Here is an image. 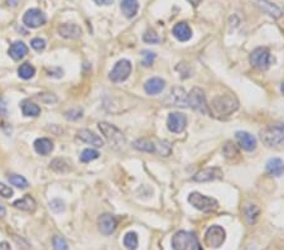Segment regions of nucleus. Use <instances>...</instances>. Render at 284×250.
<instances>
[{
	"label": "nucleus",
	"instance_id": "24",
	"mask_svg": "<svg viewBox=\"0 0 284 250\" xmlns=\"http://www.w3.org/2000/svg\"><path fill=\"white\" fill-rule=\"evenodd\" d=\"M34 151L40 155H48L53 151V142L48 138H38L33 144Z\"/></svg>",
	"mask_w": 284,
	"mask_h": 250
},
{
	"label": "nucleus",
	"instance_id": "22",
	"mask_svg": "<svg viewBox=\"0 0 284 250\" xmlns=\"http://www.w3.org/2000/svg\"><path fill=\"white\" fill-rule=\"evenodd\" d=\"M9 56L13 59L16 61H19V59L24 58L25 56L28 55V47L27 44L18 40V42H14L12 46L9 47V51H8Z\"/></svg>",
	"mask_w": 284,
	"mask_h": 250
},
{
	"label": "nucleus",
	"instance_id": "40",
	"mask_svg": "<svg viewBox=\"0 0 284 250\" xmlns=\"http://www.w3.org/2000/svg\"><path fill=\"white\" fill-rule=\"evenodd\" d=\"M65 116L68 120H77V119L82 117V110H80V109H72V110L66 113Z\"/></svg>",
	"mask_w": 284,
	"mask_h": 250
},
{
	"label": "nucleus",
	"instance_id": "3",
	"mask_svg": "<svg viewBox=\"0 0 284 250\" xmlns=\"http://www.w3.org/2000/svg\"><path fill=\"white\" fill-rule=\"evenodd\" d=\"M173 250H202L195 234L189 231H177L172 238Z\"/></svg>",
	"mask_w": 284,
	"mask_h": 250
},
{
	"label": "nucleus",
	"instance_id": "46",
	"mask_svg": "<svg viewBox=\"0 0 284 250\" xmlns=\"http://www.w3.org/2000/svg\"><path fill=\"white\" fill-rule=\"evenodd\" d=\"M19 0H8V5L10 6H17L18 5Z\"/></svg>",
	"mask_w": 284,
	"mask_h": 250
},
{
	"label": "nucleus",
	"instance_id": "4",
	"mask_svg": "<svg viewBox=\"0 0 284 250\" xmlns=\"http://www.w3.org/2000/svg\"><path fill=\"white\" fill-rule=\"evenodd\" d=\"M97 125H99L100 132L102 133V135L105 136L109 144H112L115 149H120L125 145V143H127L125 135L115 125L106 123V121H100Z\"/></svg>",
	"mask_w": 284,
	"mask_h": 250
},
{
	"label": "nucleus",
	"instance_id": "23",
	"mask_svg": "<svg viewBox=\"0 0 284 250\" xmlns=\"http://www.w3.org/2000/svg\"><path fill=\"white\" fill-rule=\"evenodd\" d=\"M266 172L270 174V176L274 177H281L284 173V162L282 161L281 158H270L265 164Z\"/></svg>",
	"mask_w": 284,
	"mask_h": 250
},
{
	"label": "nucleus",
	"instance_id": "43",
	"mask_svg": "<svg viewBox=\"0 0 284 250\" xmlns=\"http://www.w3.org/2000/svg\"><path fill=\"white\" fill-rule=\"evenodd\" d=\"M96 5H112L114 0H93Z\"/></svg>",
	"mask_w": 284,
	"mask_h": 250
},
{
	"label": "nucleus",
	"instance_id": "15",
	"mask_svg": "<svg viewBox=\"0 0 284 250\" xmlns=\"http://www.w3.org/2000/svg\"><path fill=\"white\" fill-rule=\"evenodd\" d=\"M57 31H58L59 36L66 38V39H77L78 37H81V34H82L81 28L77 24H75V23L61 24Z\"/></svg>",
	"mask_w": 284,
	"mask_h": 250
},
{
	"label": "nucleus",
	"instance_id": "12",
	"mask_svg": "<svg viewBox=\"0 0 284 250\" xmlns=\"http://www.w3.org/2000/svg\"><path fill=\"white\" fill-rule=\"evenodd\" d=\"M224 176L223 170L219 167H208L205 170L200 171L193 176V181L195 182H211V181H216V179H221Z\"/></svg>",
	"mask_w": 284,
	"mask_h": 250
},
{
	"label": "nucleus",
	"instance_id": "20",
	"mask_svg": "<svg viewBox=\"0 0 284 250\" xmlns=\"http://www.w3.org/2000/svg\"><path fill=\"white\" fill-rule=\"evenodd\" d=\"M13 206L18 209V210L27 211V212H33L37 207V202L32 197L31 194H25L23 198H19V200L14 201L13 202Z\"/></svg>",
	"mask_w": 284,
	"mask_h": 250
},
{
	"label": "nucleus",
	"instance_id": "29",
	"mask_svg": "<svg viewBox=\"0 0 284 250\" xmlns=\"http://www.w3.org/2000/svg\"><path fill=\"white\" fill-rule=\"evenodd\" d=\"M244 216L246 219L247 224H255L256 220H258V216H259V207L256 205H246L244 207Z\"/></svg>",
	"mask_w": 284,
	"mask_h": 250
},
{
	"label": "nucleus",
	"instance_id": "32",
	"mask_svg": "<svg viewBox=\"0 0 284 250\" xmlns=\"http://www.w3.org/2000/svg\"><path fill=\"white\" fill-rule=\"evenodd\" d=\"M34 74H36V68L31 63H23V65L19 66L18 75L19 77L23 78V80H29V78L33 77Z\"/></svg>",
	"mask_w": 284,
	"mask_h": 250
},
{
	"label": "nucleus",
	"instance_id": "11",
	"mask_svg": "<svg viewBox=\"0 0 284 250\" xmlns=\"http://www.w3.org/2000/svg\"><path fill=\"white\" fill-rule=\"evenodd\" d=\"M187 127V116L182 113L174 111L168 115L167 128L172 133H182Z\"/></svg>",
	"mask_w": 284,
	"mask_h": 250
},
{
	"label": "nucleus",
	"instance_id": "16",
	"mask_svg": "<svg viewBox=\"0 0 284 250\" xmlns=\"http://www.w3.org/2000/svg\"><path fill=\"white\" fill-rule=\"evenodd\" d=\"M173 36L179 40V42H187L192 38V29L186 22H179L173 27Z\"/></svg>",
	"mask_w": 284,
	"mask_h": 250
},
{
	"label": "nucleus",
	"instance_id": "5",
	"mask_svg": "<svg viewBox=\"0 0 284 250\" xmlns=\"http://www.w3.org/2000/svg\"><path fill=\"white\" fill-rule=\"evenodd\" d=\"M189 202L195 209L202 211V212H212V211L217 210V207H219V202L215 198L205 196V194L200 193V192L189 193Z\"/></svg>",
	"mask_w": 284,
	"mask_h": 250
},
{
	"label": "nucleus",
	"instance_id": "28",
	"mask_svg": "<svg viewBox=\"0 0 284 250\" xmlns=\"http://www.w3.org/2000/svg\"><path fill=\"white\" fill-rule=\"evenodd\" d=\"M133 147L135 149H138V151L147 152V153H154L155 152L154 143L151 142V140H149V139H145V138L135 140L133 144Z\"/></svg>",
	"mask_w": 284,
	"mask_h": 250
},
{
	"label": "nucleus",
	"instance_id": "9",
	"mask_svg": "<svg viewBox=\"0 0 284 250\" xmlns=\"http://www.w3.org/2000/svg\"><path fill=\"white\" fill-rule=\"evenodd\" d=\"M132 62L128 61V59L123 58L119 59V61L115 63L114 68H113L110 74H109V78L113 82H123V81L127 80L128 77L132 74Z\"/></svg>",
	"mask_w": 284,
	"mask_h": 250
},
{
	"label": "nucleus",
	"instance_id": "18",
	"mask_svg": "<svg viewBox=\"0 0 284 250\" xmlns=\"http://www.w3.org/2000/svg\"><path fill=\"white\" fill-rule=\"evenodd\" d=\"M166 87V81L161 77H151L144 83L145 93L148 95H158Z\"/></svg>",
	"mask_w": 284,
	"mask_h": 250
},
{
	"label": "nucleus",
	"instance_id": "33",
	"mask_svg": "<svg viewBox=\"0 0 284 250\" xmlns=\"http://www.w3.org/2000/svg\"><path fill=\"white\" fill-rule=\"evenodd\" d=\"M8 181L10 182V185L16 186V187H18L20 190H25L29 186L28 181L23 176H19V174H10L8 177Z\"/></svg>",
	"mask_w": 284,
	"mask_h": 250
},
{
	"label": "nucleus",
	"instance_id": "45",
	"mask_svg": "<svg viewBox=\"0 0 284 250\" xmlns=\"http://www.w3.org/2000/svg\"><path fill=\"white\" fill-rule=\"evenodd\" d=\"M6 213V210H5V206H4L1 202H0V217H4L5 216Z\"/></svg>",
	"mask_w": 284,
	"mask_h": 250
},
{
	"label": "nucleus",
	"instance_id": "36",
	"mask_svg": "<svg viewBox=\"0 0 284 250\" xmlns=\"http://www.w3.org/2000/svg\"><path fill=\"white\" fill-rule=\"evenodd\" d=\"M142 57H143L142 65L144 66V67H149V66L153 65V62H154L157 55H155L154 52H151V51L145 50L142 52Z\"/></svg>",
	"mask_w": 284,
	"mask_h": 250
},
{
	"label": "nucleus",
	"instance_id": "35",
	"mask_svg": "<svg viewBox=\"0 0 284 250\" xmlns=\"http://www.w3.org/2000/svg\"><path fill=\"white\" fill-rule=\"evenodd\" d=\"M52 245H53V249L55 250H70L66 239L63 238V236H59V235L53 236Z\"/></svg>",
	"mask_w": 284,
	"mask_h": 250
},
{
	"label": "nucleus",
	"instance_id": "47",
	"mask_svg": "<svg viewBox=\"0 0 284 250\" xmlns=\"http://www.w3.org/2000/svg\"><path fill=\"white\" fill-rule=\"evenodd\" d=\"M189 3L192 4V5L193 6H198L201 4V1H202V0H189Z\"/></svg>",
	"mask_w": 284,
	"mask_h": 250
},
{
	"label": "nucleus",
	"instance_id": "31",
	"mask_svg": "<svg viewBox=\"0 0 284 250\" xmlns=\"http://www.w3.org/2000/svg\"><path fill=\"white\" fill-rule=\"evenodd\" d=\"M124 247L127 248L128 250H135L139 245V240H138V235L134 231H129L128 234H125L124 236Z\"/></svg>",
	"mask_w": 284,
	"mask_h": 250
},
{
	"label": "nucleus",
	"instance_id": "25",
	"mask_svg": "<svg viewBox=\"0 0 284 250\" xmlns=\"http://www.w3.org/2000/svg\"><path fill=\"white\" fill-rule=\"evenodd\" d=\"M120 8L123 14L127 18H134L139 10V3H138V0H121Z\"/></svg>",
	"mask_w": 284,
	"mask_h": 250
},
{
	"label": "nucleus",
	"instance_id": "44",
	"mask_svg": "<svg viewBox=\"0 0 284 250\" xmlns=\"http://www.w3.org/2000/svg\"><path fill=\"white\" fill-rule=\"evenodd\" d=\"M0 250H12V248H10L9 243L3 241V243H0Z\"/></svg>",
	"mask_w": 284,
	"mask_h": 250
},
{
	"label": "nucleus",
	"instance_id": "30",
	"mask_svg": "<svg viewBox=\"0 0 284 250\" xmlns=\"http://www.w3.org/2000/svg\"><path fill=\"white\" fill-rule=\"evenodd\" d=\"M223 154L227 161H235V158H239V155H240V152L234 143L227 142L224 145Z\"/></svg>",
	"mask_w": 284,
	"mask_h": 250
},
{
	"label": "nucleus",
	"instance_id": "8",
	"mask_svg": "<svg viewBox=\"0 0 284 250\" xmlns=\"http://www.w3.org/2000/svg\"><path fill=\"white\" fill-rule=\"evenodd\" d=\"M226 239V231L223 226L220 225H212L207 229L205 232V244L207 247L217 249L225 243Z\"/></svg>",
	"mask_w": 284,
	"mask_h": 250
},
{
	"label": "nucleus",
	"instance_id": "39",
	"mask_svg": "<svg viewBox=\"0 0 284 250\" xmlns=\"http://www.w3.org/2000/svg\"><path fill=\"white\" fill-rule=\"evenodd\" d=\"M31 46L32 48L37 51V52H42V51H44V48H46L47 43L43 38H34V39H32Z\"/></svg>",
	"mask_w": 284,
	"mask_h": 250
},
{
	"label": "nucleus",
	"instance_id": "2",
	"mask_svg": "<svg viewBox=\"0 0 284 250\" xmlns=\"http://www.w3.org/2000/svg\"><path fill=\"white\" fill-rule=\"evenodd\" d=\"M211 111L217 116H228L239 109V101L231 94L219 95L211 102Z\"/></svg>",
	"mask_w": 284,
	"mask_h": 250
},
{
	"label": "nucleus",
	"instance_id": "42",
	"mask_svg": "<svg viewBox=\"0 0 284 250\" xmlns=\"http://www.w3.org/2000/svg\"><path fill=\"white\" fill-rule=\"evenodd\" d=\"M8 114V109H6V102L4 101V99L0 97V115L1 116H5Z\"/></svg>",
	"mask_w": 284,
	"mask_h": 250
},
{
	"label": "nucleus",
	"instance_id": "17",
	"mask_svg": "<svg viewBox=\"0 0 284 250\" xmlns=\"http://www.w3.org/2000/svg\"><path fill=\"white\" fill-rule=\"evenodd\" d=\"M77 136L78 139L82 140V142L94 145L96 148H101V147H104V140H102L97 134H95L94 132H91V130L89 129L80 130L77 133Z\"/></svg>",
	"mask_w": 284,
	"mask_h": 250
},
{
	"label": "nucleus",
	"instance_id": "26",
	"mask_svg": "<svg viewBox=\"0 0 284 250\" xmlns=\"http://www.w3.org/2000/svg\"><path fill=\"white\" fill-rule=\"evenodd\" d=\"M20 109H22V113L24 116L36 117L38 116V115H40V108L37 104L32 102L31 100H24V101L20 104Z\"/></svg>",
	"mask_w": 284,
	"mask_h": 250
},
{
	"label": "nucleus",
	"instance_id": "19",
	"mask_svg": "<svg viewBox=\"0 0 284 250\" xmlns=\"http://www.w3.org/2000/svg\"><path fill=\"white\" fill-rule=\"evenodd\" d=\"M168 101L176 106H187V94L182 87H174L168 96Z\"/></svg>",
	"mask_w": 284,
	"mask_h": 250
},
{
	"label": "nucleus",
	"instance_id": "37",
	"mask_svg": "<svg viewBox=\"0 0 284 250\" xmlns=\"http://www.w3.org/2000/svg\"><path fill=\"white\" fill-rule=\"evenodd\" d=\"M50 209L53 211V212H56V213L63 212L66 209L65 202H63L61 198H55V200H52L50 202Z\"/></svg>",
	"mask_w": 284,
	"mask_h": 250
},
{
	"label": "nucleus",
	"instance_id": "21",
	"mask_svg": "<svg viewBox=\"0 0 284 250\" xmlns=\"http://www.w3.org/2000/svg\"><path fill=\"white\" fill-rule=\"evenodd\" d=\"M256 5L259 6L263 12L266 13L268 16L273 17V18H275V19L281 18L282 14H283L279 6L270 3V1H268V0H256Z\"/></svg>",
	"mask_w": 284,
	"mask_h": 250
},
{
	"label": "nucleus",
	"instance_id": "41",
	"mask_svg": "<svg viewBox=\"0 0 284 250\" xmlns=\"http://www.w3.org/2000/svg\"><path fill=\"white\" fill-rule=\"evenodd\" d=\"M13 190L10 189L9 186L4 185V183L0 182V196H3L4 198H9L13 196Z\"/></svg>",
	"mask_w": 284,
	"mask_h": 250
},
{
	"label": "nucleus",
	"instance_id": "34",
	"mask_svg": "<svg viewBox=\"0 0 284 250\" xmlns=\"http://www.w3.org/2000/svg\"><path fill=\"white\" fill-rule=\"evenodd\" d=\"M99 157H100V153L96 151V149L87 148V149H85L82 153H81L80 161L82 162V163H89V162L97 159Z\"/></svg>",
	"mask_w": 284,
	"mask_h": 250
},
{
	"label": "nucleus",
	"instance_id": "1",
	"mask_svg": "<svg viewBox=\"0 0 284 250\" xmlns=\"http://www.w3.org/2000/svg\"><path fill=\"white\" fill-rule=\"evenodd\" d=\"M260 139L269 148H284V124L277 123L264 128L260 132Z\"/></svg>",
	"mask_w": 284,
	"mask_h": 250
},
{
	"label": "nucleus",
	"instance_id": "27",
	"mask_svg": "<svg viewBox=\"0 0 284 250\" xmlns=\"http://www.w3.org/2000/svg\"><path fill=\"white\" fill-rule=\"evenodd\" d=\"M50 167L57 173H66L71 171V164L66 161L65 158H56L51 162Z\"/></svg>",
	"mask_w": 284,
	"mask_h": 250
},
{
	"label": "nucleus",
	"instance_id": "6",
	"mask_svg": "<svg viewBox=\"0 0 284 250\" xmlns=\"http://www.w3.org/2000/svg\"><path fill=\"white\" fill-rule=\"evenodd\" d=\"M187 106L195 111H198L201 114H208V105H207L204 90L200 87H193L187 95Z\"/></svg>",
	"mask_w": 284,
	"mask_h": 250
},
{
	"label": "nucleus",
	"instance_id": "13",
	"mask_svg": "<svg viewBox=\"0 0 284 250\" xmlns=\"http://www.w3.org/2000/svg\"><path fill=\"white\" fill-rule=\"evenodd\" d=\"M97 225H99L100 232L105 236H109L115 231L117 226V220L112 213H104L97 220Z\"/></svg>",
	"mask_w": 284,
	"mask_h": 250
},
{
	"label": "nucleus",
	"instance_id": "7",
	"mask_svg": "<svg viewBox=\"0 0 284 250\" xmlns=\"http://www.w3.org/2000/svg\"><path fill=\"white\" fill-rule=\"evenodd\" d=\"M250 65L256 70L265 71L272 65V55L266 47H258L250 55Z\"/></svg>",
	"mask_w": 284,
	"mask_h": 250
},
{
	"label": "nucleus",
	"instance_id": "10",
	"mask_svg": "<svg viewBox=\"0 0 284 250\" xmlns=\"http://www.w3.org/2000/svg\"><path fill=\"white\" fill-rule=\"evenodd\" d=\"M46 14L42 10L36 9V8L27 10L23 16V23L28 28H39L46 24Z\"/></svg>",
	"mask_w": 284,
	"mask_h": 250
},
{
	"label": "nucleus",
	"instance_id": "14",
	"mask_svg": "<svg viewBox=\"0 0 284 250\" xmlns=\"http://www.w3.org/2000/svg\"><path fill=\"white\" fill-rule=\"evenodd\" d=\"M235 139L241 149L246 152H253L256 148V138L247 132H236Z\"/></svg>",
	"mask_w": 284,
	"mask_h": 250
},
{
	"label": "nucleus",
	"instance_id": "48",
	"mask_svg": "<svg viewBox=\"0 0 284 250\" xmlns=\"http://www.w3.org/2000/svg\"><path fill=\"white\" fill-rule=\"evenodd\" d=\"M281 91H282V94L284 95V82L282 83V86H281Z\"/></svg>",
	"mask_w": 284,
	"mask_h": 250
},
{
	"label": "nucleus",
	"instance_id": "38",
	"mask_svg": "<svg viewBox=\"0 0 284 250\" xmlns=\"http://www.w3.org/2000/svg\"><path fill=\"white\" fill-rule=\"evenodd\" d=\"M143 40H144L145 43H158L159 42V37H158V34L155 33L154 31H147L144 34H143Z\"/></svg>",
	"mask_w": 284,
	"mask_h": 250
}]
</instances>
